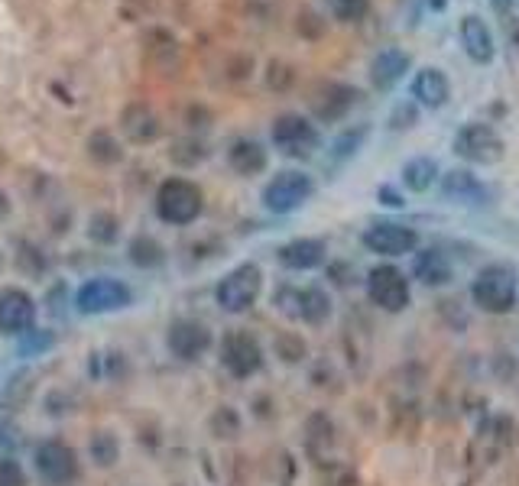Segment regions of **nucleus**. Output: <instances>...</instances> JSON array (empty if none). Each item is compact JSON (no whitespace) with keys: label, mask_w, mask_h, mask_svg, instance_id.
<instances>
[{"label":"nucleus","mask_w":519,"mask_h":486,"mask_svg":"<svg viewBox=\"0 0 519 486\" xmlns=\"http://www.w3.org/2000/svg\"><path fill=\"white\" fill-rule=\"evenodd\" d=\"M153 211H156V218L169 227H189L202 218L205 192L198 188V182L185 179V175H169V179L156 185Z\"/></svg>","instance_id":"obj_1"},{"label":"nucleus","mask_w":519,"mask_h":486,"mask_svg":"<svg viewBox=\"0 0 519 486\" xmlns=\"http://www.w3.org/2000/svg\"><path fill=\"white\" fill-rule=\"evenodd\" d=\"M471 305L484 315H510L519 305V279L510 266L487 263L471 279Z\"/></svg>","instance_id":"obj_2"},{"label":"nucleus","mask_w":519,"mask_h":486,"mask_svg":"<svg viewBox=\"0 0 519 486\" xmlns=\"http://www.w3.org/2000/svg\"><path fill=\"white\" fill-rule=\"evenodd\" d=\"M451 153L461 162H468L471 169H490L500 166L503 156H507V140L500 137V130L487 120H468L455 130V140H451Z\"/></svg>","instance_id":"obj_3"},{"label":"nucleus","mask_w":519,"mask_h":486,"mask_svg":"<svg viewBox=\"0 0 519 486\" xmlns=\"http://www.w3.org/2000/svg\"><path fill=\"white\" fill-rule=\"evenodd\" d=\"M133 302H137V292H133L127 282L117 279V276H91L72 295V308L85 318L127 312Z\"/></svg>","instance_id":"obj_4"},{"label":"nucleus","mask_w":519,"mask_h":486,"mask_svg":"<svg viewBox=\"0 0 519 486\" xmlns=\"http://www.w3.org/2000/svg\"><path fill=\"white\" fill-rule=\"evenodd\" d=\"M312 195H315V179L309 172L279 169L260 188V205H263V211L276 214V218H289V214H296L309 205Z\"/></svg>","instance_id":"obj_5"},{"label":"nucleus","mask_w":519,"mask_h":486,"mask_svg":"<svg viewBox=\"0 0 519 486\" xmlns=\"http://www.w3.org/2000/svg\"><path fill=\"white\" fill-rule=\"evenodd\" d=\"M270 146L286 159H312L322 150V130L302 111H286L270 124Z\"/></svg>","instance_id":"obj_6"},{"label":"nucleus","mask_w":519,"mask_h":486,"mask_svg":"<svg viewBox=\"0 0 519 486\" xmlns=\"http://www.w3.org/2000/svg\"><path fill=\"white\" fill-rule=\"evenodd\" d=\"M263 269L260 263H237L234 269H228L218 286H215V305L224 315H247L250 308L260 302L263 295Z\"/></svg>","instance_id":"obj_7"},{"label":"nucleus","mask_w":519,"mask_h":486,"mask_svg":"<svg viewBox=\"0 0 519 486\" xmlns=\"http://www.w3.org/2000/svg\"><path fill=\"white\" fill-rule=\"evenodd\" d=\"M364 289H367L370 305L387 315H403L412 305V279L390 260H380L367 269Z\"/></svg>","instance_id":"obj_8"},{"label":"nucleus","mask_w":519,"mask_h":486,"mask_svg":"<svg viewBox=\"0 0 519 486\" xmlns=\"http://www.w3.org/2000/svg\"><path fill=\"white\" fill-rule=\"evenodd\" d=\"M218 360L234 380H254V376L263 373V367H266V350L254 331L231 328V331H224L218 341Z\"/></svg>","instance_id":"obj_9"},{"label":"nucleus","mask_w":519,"mask_h":486,"mask_svg":"<svg viewBox=\"0 0 519 486\" xmlns=\"http://www.w3.org/2000/svg\"><path fill=\"white\" fill-rule=\"evenodd\" d=\"M361 247L370 250L380 260H403V256H412L419 250V231L416 227H409L403 221H370L364 231H361Z\"/></svg>","instance_id":"obj_10"},{"label":"nucleus","mask_w":519,"mask_h":486,"mask_svg":"<svg viewBox=\"0 0 519 486\" xmlns=\"http://www.w3.org/2000/svg\"><path fill=\"white\" fill-rule=\"evenodd\" d=\"M361 104V88L351 81H318L309 94V117L315 124H344Z\"/></svg>","instance_id":"obj_11"},{"label":"nucleus","mask_w":519,"mask_h":486,"mask_svg":"<svg viewBox=\"0 0 519 486\" xmlns=\"http://www.w3.org/2000/svg\"><path fill=\"white\" fill-rule=\"evenodd\" d=\"M215 347V331L208 328L202 318L195 315H182L172 318L166 328V350L182 363H198L202 357L211 354Z\"/></svg>","instance_id":"obj_12"},{"label":"nucleus","mask_w":519,"mask_h":486,"mask_svg":"<svg viewBox=\"0 0 519 486\" xmlns=\"http://www.w3.org/2000/svg\"><path fill=\"white\" fill-rule=\"evenodd\" d=\"M33 470L36 477L46 486H72L82 477V464H78V454L59 438H49L43 444H36L33 451Z\"/></svg>","instance_id":"obj_13"},{"label":"nucleus","mask_w":519,"mask_h":486,"mask_svg":"<svg viewBox=\"0 0 519 486\" xmlns=\"http://www.w3.org/2000/svg\"><path fill=\"white\" fill-rule=\"evenodd\" d=\"M438 192L458 208H487L494 201L490 185L471 166H455L438 175Z\"/></svg>","instance_id":"obj_14"},{"label":"nucleus","mask_w":519,"mask_h":486,"mask_svg":"<svg viewBox=\"0 0 519 486\" xmlns=\"http://www.w3.org/2000/svg\"><path fill=\"white\" fill-rule=\"evenodd\" d=\"M412 72V56L403 46H380L367 62V81L377 94H390Z\"/></svg>","instance_id":"obj_15"},{"label":"nucleus","mask_w":519,"mask_h":486,"mask_svg":"<svg viewBox=\"0 0 519 486\" xmlns=\"http://www.w3.org/2000/svg\"><path fill=\"white\" fill-rule=\"evenodd\" d=\"M39 318V305L26 289L20 286H7L0 289V334L7 337H23L36 328Z\"/></svg>","instance_id":"obj_16"},{"label":"nucleus","mask_w":519,"mask_h":486,"mask_svg":"<svg viewBox=\"0 0 519 486\" xmlns=\"http://www.w3.org/2000/svg\"><path fill=\"white\" fill-rule=\"evenodd\" d=\"M276 263L286 273H315L328 266V240L325 237H292L276 247Z\"/></svg>","instance_id":"obj_17"},{"label":"nucleus","mask_w":519,"mask_h":486,"mask_svg":"<svg viewBox=\"0 0 519 486\" xmlns=\"http://www.w3.org/2000/svg\"><path fill=\"white\" fill-rule=\"evenodd\" d=\"M458 269L451 263V256L438 247H419L412 253L409 263V279H416L422 289H448L455 282Z\"/></svg>","instance_id":"obj_18"},{"label":"nucleus","mask_w":519,"mask_h":486,"mask_svg":"<svg viewBox=\"0 0 519 486\" xmlns=\"http://www.w3.org/2000/svg\"><path fill=\"white\" fill-rule=\"evenodd\" d=\"M409 98L416 101L422 111H442L451 101V78L438 65H422L409 78Z\"/></svg>","instance_id":"obj_19"},{"label":"nucleus","mask_w":519,"mask_h":486,"mask_svg":"<svg viewBox=\"0 0 519 486\" xmlns=\"http://www.w3.org/2000/svg\"><path fill=\"white\" fill-rule=\"evenodd\" d=\"M458 43L464 49V56H468L474 65H494L497 39H494V30H490V23L484 17H477V13H464L461 23H458Z\"/></svg>","instance_id":"obj_20"},{"label":"nucleus","mask_w":519,"mask_h":486,"mask_svg":"<svg viewBox=\"0 0 519 486\" xmlns=\"http://www.w3.org/2000/svg\"><path fill=\"white\" fill-rule=\"evenodd\" d=\"M121 130H124V137L137 146L156 143L159 137H163V117H159L150 104L133 101L121 111Z\"/></svg>","instance_id":"obj_21"},{"label":"nucleus","mask_w":519,"mask_h":486,"mask_svg":"<svg viewBox=\"0 0 519 486\" xmlns=\"http://www.w3.org/2000/svg\"><path fill=\"white\" fill-rule=\"evenodd\" d=\"M228 166L234 175H241V179H257V175L270 169V150H266V143L257 137H237L228 146Z\"/></svg>","instance_id":"obj_22"},{"label":"nucleus","mask_w":519,"mask_h":486,"mask_svg":"<svg viewBox=\"0 0 519 486\" xmlns=\"http://www.w3.org/2000/svg\"><path fill=\"white\" fill-rule=\"evenodd\" d=\"M335 318V299L322 282H309V286H299V312L296 321L309 324V328H325V324Z\"/></svg>","instance_id":"obj_23"},{"label":"nucleus","mask_w":519,"mask_h":486,"mask_svg":"<svg viewBox=\"0 0 519 486\" xmlns=\"http://www.w3.org/2000/svg\"><path fill=\"white\" fill-rule=\"evenodd\" d=\"M438 175L442 169H438L435 156H412L399 166V185H403V192L425 195L438 185Z\"/></svg>","instance_id":"obj_24"},{"label":"nucleus","mask_w":519,"mask_h":486,"mask_svg":"<svg viewBox=\"0 0 519 486\" xmlns=\"http://www.w3.org/2000/svg\"><path fill=\"white\" fill-rule=\"evenodd\" d=\"M169 260V253L163 247V240H156L153 234H133L127 243V263L143 269V273H153V269H163Z\"/></svg>","instance_id":"obj_25"},{"label":"nucleus","mask_w":519,"mask_h":486,"mask_svg":"<svg viewBox=\"0 0 519 486\" xmlns=\"http://www.w3.org/2000/svg\"><path fill=\"white\" fill-rule=\"evenodd\" d=\"M367 137H370V124H344V130L328 146L331 166H348V162L364 150Z\"/></svg>","instance_id":"obj_26"},{"label":"nucleus","mask_w":519,"mask_h":486,"mask_svg":"<svg viewBox=\"0 0 519 486\" xmlns=\"http://www.w3.org/2000/svg\"><path fill=\"white\" fill-rule=\"evenodd\" d=\"M121 438L114 435L111 428H95L88 435V461L101 467V470H111L117 461H121Z\"/></svg>","instance_id":"obj_27"},{"label":"nucleus","mask_w":519,"mask_h":486,"mask_svg":"<svg viewBox=\"0 0 519 486\" xmlns=\"http://www.w3.org/2000/svg\"><path fill=\"white\" fill-rule=\"evenodd\" d=\"M85 150H88V156L98 162V166H117V162L124 159V146H121V140L114 137L111 130H95L88 137V143H85Z\"/></svg>","instance_id":"obj_28"},{"label":"nucleus","mask_w":519,"mask_h":486,"mask_svg":"<svg viewBox=\"0 0 519 486\" xmlns=\"http://www.w3.org/2000/svg\"><path fill=\"white\" fill-rule=\"evenodd\" d=\"M85 234L91 243H98V247H111V243H117V237H121V221H117V214L111 211H95L88 218Z\"/></svg>","instance_id":"obj_29"},{"label":"nucleus","mask_w":519,"mask_h":486,"mask_svg":"<svg viewBox=\"0 0 519 486\" xmlns=\"http://www.w3.org/2000/svg\"><path fill=\"white\" fill-rule=\"evenodd\" d=\"M273 354L286 363V367H299L309 357V344L299 331H279L276 341H273Z\"/></svg>","instance_id":"obj_30"},{"label":"nucleus","mask_w":519,"mask_h":486,"mask_svg":"<svg viewBox=\"0 0 519 486\" xmlns=\"http://www.w3.org/2000/svg\"><path fill=\"white\" fill-rule=\"evenodd\" d=\"M322 4L331 13V20H338V23H361L370 13V4H374V0H322Z\"/></svg>","instance_id":"obj_31"},{"label":"nucleus","mask_w":519,"mask_h":486,"mask_svg":"<svg viewBox=\"0 0 519 486\" xmlns=\"http://www.w3.org/2000/svg\"><path fill=\"white\" fill-rule=\"evenodd\" d=\"M419 111H422V107H419L416 101H412V98L396 101L393 111H390V117H387V130H393V133L412 130V127L419 124Z\"/></svg>","instance_id":"obj_32"},{"label":"nucleus","mask_w":519,"mask_h":486,"mask_svg":"<svg viewBox=\"0 0 519 486\" xmlns=\"http://www.w3.org/2000/svg\"><path fill=\"white\" fill-rule=\"evenodd\" d=\"M208 425H211V431H215V438H237L241 435V415H237L231 405H218Z\"/></svg>","instance_id":"obj_33"},{"label":"nucleus","mask_w":519,"mask_h":486,"mask_svg":"<svg viewBox=\"0 0 519 486\" xmlns=\"http://www.w3.org/2000/svg\"><path fill=\"white\" fill-rule=\"evenodd\" d=\"M273 305H276L279 315L296 318V312H299V286L296 282H279L276 292H273Z\"/></svg>","instance_id":"obj_34"},{"label":"nucleus","mask_w":519,"mask_h":486,"mask_svg":"<svg viewBox=\"0 0 519 486\" xmlns=\"http://www.w3.org/2000/svg\"><path fill=\"white\" fill-rule=\"evenodd\" d=\"M205 156H208V150L202 140H182L172 146V159H176L179 166H198Z\"/></svg>","instance_id":"obj_35"},{"label":"nucleus","mask_w":519,"mask_h":486,"mask_svg":"<svg viewBox=\"0 0 519 486\" xmlns=\"http://www.w3.org/2000/svg\"><path fill=\"white\" fill-rule=\"evenodd\" d=\"M17 266H20V273H26V276H43V269H46V256L39 253V250L33 247V243H20Z\"/></svg>","instance_id":"obj_36"},{"label":"nucleus","mask_w":519,"mask_h":486,"mask_svg":"<svg viewBox=\"0 0 519 486\" xmlns=\"http://www.w3.org/2000/svg\"><path fill=\"white\" fill-rule=\"evenodd\" d=\"M52 344H56V337H52L49 331L33 328L30 334L20 337V354H23V357H36V354H43V350L52 347Z\"/></svg>","instance_id":"obj_37"},{"label":"nucleus","mask_w":519,"mask_h":486,"mask_svg":"<svg viewBox=\"0 0 519 486\" xmlns=\"http://www.w3.org/2000/svg\"><path fill=\"white\" fill-rule=\"evenodd\" d=\"M0 486H26V470L10 454L0 457Z\"/></svg>","instance_id":"obj_38"},{"label":"nucleus","mask_w":519,"mask_h":486,"mask_svg":"<svg viewBox=\"0 0 519 486\" xmlns=\"http://www.w3.org/2000/svg\"><path fill=\"white\" fill-rule=\"evenodd\" d=\"M377 201H380L383 208H390V211H403L409 205L406 195H403V188H396L393 182H383L377 188Z\"/></svg>","instance_id":"obj_39"},{"label":"nucleus","mask_w":519,"mask_h":486,"mask_svg":"<svg viewBox=\"0 0 519 486\" xmlns=\"http://www.w3.org/2000/svg\"><path fill=\"white\" fill-rule=\"evenodd\" d=\"M487 4H490V10L497 13V17H510V10H513L516 0H487Z\"/></svg>","instance_id":"obj_40"},{"label":"nucleus","mask_w":519,"mask_h":486,"mask_svg":"<svg viewBox=\"0 0 519 486\" xmlns=\"http://www.w3.org/2000/svg\"><path fill=\"white\" fill-rule=\"evenodd\" d=\"M10 444H13L10 425H7V422H0V457H4V454L10 451Z\"/></svg>","instance_id":"obj_41"},{"label":"nucleus","mask_w":519,"mask_h":486,"mask_svg":"<svg viewBox=\"0 0 519 486\" xmlns=\"http://www.w3.org/2000/svg\"><path fill=\"white\" fill-rule=\"evenodd\" d=\"M10 211H13V205H10V195L4 192V188H0V221L10 218Z\"/></svg>","instance_id":"obj_42"},{"label":"nucleus","mask_w":519,"mask_h":486,"mask_svg":"<svg viewBox=\"0 0 519 486\" xmlns=\"http://www.w3.org/2000/svg\"><path fill=\"white\" fill-rule=\"evenodd\" d=\"M451 0H425V7H429L432 13H445Z\"/></svg>","instance_id":"obj_43"},{"label":"nucleus","mask_w":519,"mask_h":486,"mask_svg":"<svg viewBox=\"0 0 519 486\" xmlns=\"http://www.w3.org/2000/svg\"><path fill=\"white\" fill-rule=\"evenodd\" d=\"M4 266H7V256H4V250H0V273H4Z\"/></svg>","instance_id":"obj_44"},{"label":"nucleus","mask_w":519,"mask_h":486,"mask_svg":"<svg viewBox=\"0 0 519 486\" xmlns=\"http://www.w3.org/2000/svg\"><path fill=\"white\" fill-rule=\"evenodd\" d=\"M516 4H519V0H516Z\"/></svg>","instance_id":"obj_45"}]
</instances>
